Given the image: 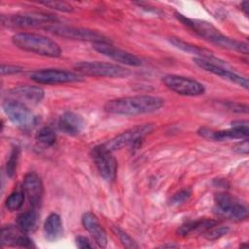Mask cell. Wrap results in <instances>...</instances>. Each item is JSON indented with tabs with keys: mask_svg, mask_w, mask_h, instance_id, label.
<instances>
[{
	"mask_svg": "<svg viewBox=\"0 0 249 249\" xmlns=\"http://www.w3.org/2000/svg\"><path fill=\"white\" fill-rule=\"evenodd\" d=\"M169 42L173 46H175L176 48L182 50L183 52H186V53H192V54H196L197 56V58L205 59V60L210 61L212 63H216V64H219L221 66H225V61L216 57L211 51H209L205 48H202V47L185 42V41L181 40L180 38H175V37L169 38Z\"/></svg>",
	"mask_w": 249,
	"mask_h": 249,
	"instance_id": "obj_18",
	"label": "cell"
},
{
	"mask_svg": "<svg viewBox=\"0 0 249 249\" xmlns=\"http://www.w3.org/2000/svg\"><path fill=\"white\" fill-rule=\"evenodd\" d=\"M10 93L21 101H25L31 104L39 103L45 95V91L41 87L31 85L15 87L10 89Z\"/></svg>",
	"mask_w": 249,
	"mask_h": 249,
	"instance_id": "obj_20",
	"label": "cell"
},
{
	"mask_svg": "<svg viewBox=\"0 0 249 249\" xmlns=\"http://www.w3.org/2000/svg\"><path fill=\"white\" fill-rule=\"evenodd\" d=\"M226 106L233 111V112H237V113H248V106L246 104H240V103H234V102H228L226 104Z\"/></svg>",
	"mask_w": 249,
	"mask_h": 249,
	"instance_id": "obj_33",
	"label": "cell"
},
{
	"mask_svg": "<svg viewBox=\"0 0 249 249\" xmlns=\"http://www.w3.org/2000/svg\"><path fill=\"white\" fill-rule=\"evenodd\" d=\"M162 83L179 95L198 96L205 92V87L200 82L184 76L166 75L162 78Z\"/></svg>",
	"mask_w": 249,
	"mask_h": 249,
	"instance_id": "obj_9",
	"label": "cell"
},
{
	"mask_svg": "<svg viewBox=\"0 0 249 249\" xmlns=\"http://www.w3.org/2000/svg\"><path fill=\"white\" fill-rule=\"evenodd\" d=\"M30 79L38 84L56 85L80 82L83 77L79 73L64 69H41L32 72Z\"/></svg>",
	"mask_w": 249,
	"mask_h": 249,
	"instance_id": "obj_11",
	"label": "cell"
},
{
	"mask_svg": "<svg viewBox=\"0 0 249 249\" xmlns=\"http://www.w3.org/2000/svg\"><path fill=\"white\" fill-rule=\"evenodd\" d=\"M46 29L52 32L53 34L71 40H78V41H87L95 43H109L108 38L103 35L102 33L83 27H76V26H68V25H49L46 26Z\"/></svg>",
	"mask_w": 249,
	"mask_h": 249,
	"instance_id": "obj_7",
	"label": "cell"
},
{
	"mask_svg": "<svg viewBox=\"0 0 249 249\" xmlns=\"http://www.w3.org/2000/svg\"><path fill=\"white\" fill-rule=\"evenodd\" d=\"M164 105V99L154 95H133L106 101L103 108L110 114L136 116L159 111Z\"/></svg>",
	"mask_w": 249,
	"mask_h": 249,
	"instance_id": "obj_1",
	"label": "cell"
},
{
	"mask_svg": "<svg viewBox=\"0 0 249 249\" xmlns=\"http://www.w3.org/2000/svg\"><path fill=\"white\" fill-rule=\"evenodd\" d=\"M36 140L45 145V146H52L54 144L55 139H56V134L54 130L49 126H44L35 135Z\"/></svg>",
	"mask_w": 249,
	"mask_h": 249,
	"instance_id": "obj_25",
	"label": "cell"
},
{
	"mask_svg": "<svg viewBox=\"0 0 249 249\" xmlns=\"http://www.w3.org/2000/svg\"><path fill=\"white\" fill-rule=\"evenodd\" d=\"M22 71H23V68L21 66L11 65V64H2L1 65V74H2V76L18 74Z\"/></svg>",
	"mask_w": 249,
	"mask_h": 249,
	"instance_id": "obj_32",
	"label": "cell"
},
{
	"mask_svg": "<svg viewBox=\"0 0 249 249\" xmlns=\"http://www.w3.org/2000/svg\"><path fill=\"white\" fill-rule=\"evenodd\" d=\"M175 17L184 25L189 27L191 30H193L195 33H196L206 41L224 49L236 51L241 53L248 54L247 43L240 42V41L227 37L211 23L204 20L188 18L179 13H175Z\"/></svg>",
	"mask_w": 249,
	"mask_h": 249,
	"instance_id": "obj_2",
	"label": "cell"
},
{
	"mask_svg": "<svg viewBox=\"0 0 249 249\" xmlns=\"http://www.w3.org/2000/svg\"><path fill=\"white\" fill-rule=\"evenodd\" d=\"M76 244L79 248L81 249H85V248H92V245L90 244V242L89 241V239L85 236H77L76 237Z\"/></svg>",
	"mask_w": 249,
	"mask_h": 249,
	"instance_id": "obj_35",
	"label": "cell"
},
{
	"mask_svg": "<svg viewBox=\"0 0 249 249\" xmlns=\"http://www.w3.org/2000/svg\"><path fill=\"white\" fill-rule=\"evenodd\" d=\"M215 210L218 215L231 221L239 222L247 219L248 209L235 196L229 193H218L214 197Z\"/></svg>",
	"mask_w": 249,
	"mask_h": 249,
	"instance_id": "obj_6",
	"label": "cell"
},
{
	"mask_svg": "<svg viewBox=\"0 0 249 249\" xmlns=\"http://www.w3.org/2000/svg\"><path fill=\"white\" fill-rule=\"evenodd\" d=\"M234 151L238 154H244L247 155L248 154V139L244 138L243 141L239 142L238 144H236L234 146Z\"/></svg>",
	"mask_w": 249,
	"mask_h": 249,
	"instance_id": "obj_34",
	"label": "cell"
},
{
	"mask_svg": "<svg viewBox=\"0 0 249 249\" xmlns=\"http://www.w3.org/2000/svg\"><path fill=\"white\" fill-rule=\"evenodd\" d=\"M193 61L196 65H197L198 67H200L201 69L212 73L216 76H219L225 80H228L231 83H234L240 87H243L244 89H248V80L245 77H242L231 70H229L228 68H226L225 66H221L219 64L216 63H212L210 61H207L205 59H201V58H197V57H194Z\"/></svg>",
	"mask_w": 249,
	"mask_h": 249,
	"instance_id": "obj_14",
	"label": "cell"
},
{
	"mask_svg": "<svg viewBox=\"0 0 249 249\" xmlns=\"http://www.w3.org/2000/svg\"><path fill=\"white\" fill-rule=\"evenodd\" d=\"M228 232H229V228L228 227H223V226L218 227L216 225V226H213L212 228L208 229L203 233V235L208 240H216V239H219L222 236L226 235Z\"/></svg>",
	"mask_w": 249,
	"mask_h": 249,
	"instance_id": "obj_29",
	"label": "cell"
},
{
	"mask_svg": "<svg viewBox=\"0 0 249 249\" xmlns=\"http://www.w3.org/2000/svg\"><path fill=\"white\" fill-rule=\"evenodd\" d=\"M248 8H249V2L245 1V2H243V3L241 4V9L244 11V13H245L246 16L248 15Z\"/></svg>",
	"mask_w": 249,
	"mask_h": 249,
	"instance_id": "obj_36",
	"label": "cell"
},
{
	"mask_svg": "<svg viewBox=\"0 0 249 249\" xmlns=\"http://www.w3.org/2000/svg\"><path fill=\"white\" fill-rule=\"evenodd\" d=\"M192 195V191L191 189L187 188V189H183L181 191H179L178 193H176L172 197H171V204H181L183 202H185L186 200L189 199V197L191 196Z\"/></svg>",
	"mask_w": 249,
	"mask_h": 249,
	"instance_id": "obj_31",
	"label": "cell"
},
{
	"mask_svg": "<svg viewBox=\"0 0 249 249\" xmlns=\"http://www.w3.org/2000/svg\"><path fill=\"white\" fill-rule=\"evenodd\" d=\"M24 197L25 195L23 193V191H15L13 192L6 199V207L11 210V211H15V210H18L23 202H24Z\"/></svg>",
	"mask_w": 249,
	"mask_h": 249,
	"instance_id": "obj_26",
	"label": "cell"
},
{
	"mask_svg": "<svg viewBox=\"0 0 249 249\" xmlns=\"http://www.w3.org/2000/svg\"><path fill=\"white\" fill-rule=\"evenodd\" d=\"M91 155L100 176L107 182H113L117 176L118 162L112 152L99 145L92 149Z\"/></svg>",
	"mask_w": 249,
	"mask_h": 249,
	"instance_id": "obj_12",
	"label": "cell"
},
{
	"mask_svg": "<svg viewBox=\"0 0 249 249\" xmlns=\"http://www.w3.org/2000/svg\"><path fill=\"white\" fill-rule=\"evenodd\" d=\"M2 107L8 119L21 129H31L38 122V118L21 101L6 98L2 103Z\"/></svg>",
	"mask_w": 249,
	"mask_h": 249,
	"instance_id": "obj_5",
	"label": "cell"
},
{
	"mask_svg": "<svg viewBox=\"0 0 249 249\" xmlns=\"http://www.w3.org/2000/svg\"><path fill=\"white\" fill-rule=\"evenodd\" d=\"M56 18L44 13H23L14 15H3L1 22L4 26L13 28H28L36 27L43 24L54 23Z\"/></svg>",
	"mask_w": 249,
	"mask_h": 249,
	"instance_id": "obj_8",
	"label": "cell"
},
{
	"mask_svg": "<svg viewBox=\"0 0 249 249\" xmlns=\"http://www.w3.org/2000/svg\"><path fill=\"white\" fill-rule=\"evenodd\" d=\"M18 158H19V149H18V147H14L11 154H10L9 160L7 161L6 170H7L8 176H10V177L14 176V174L16 172V169H17V164H18Z\"/></svg>",
	"mask_w": 249,
	"mask_h": 249,
	"instance_id": "obj_28",
	"label": "cell"
},
{
	"mask_svg": "<svg viewBox=\"0 0 249 249\" xmlns=\"http://www.w3.org/2000/svg\"><path fill=\"white\" fill-rule=\"evenodd\" d=\"M84 127L83 118L74 113L67 111L63 113L58 120V128L68 135H77L79 134Z\"/></svg>",
	"mask_w": 249,
	"mask_h": 249,
	"instance_id": "obj_21",
	"label": "cell"
},
{
	"mask_svg": "<svg viewBox=\"0 0 249 249\" xmlns=\"http://www.w3.org/2000/svg\"><path fill=\"white\" fill-rule=\"evenodd\" d=\"M1 244L3 246L32 247V240L17 226H5L1 230Z\"/></svg>",
	"mask_w": 249,
	"mask_h": 249,
	"instance_id": "obj_16",
	"label": "cell"
},
{
	"mask_svg": "<svg viewBox=\"0 0 249 249\" xmlns=\"http://www.w3.org/2000/svg\"><path fill=\"white\" fill-rule=\"evenodd\" d=\"M93 49L99 53L113 59L116 62L129 66L142 65V60L139 57L124 50L116 48L110 43H95L93 44Z\"/></svg>",
	"mask_w": 249,
	"mask_h": 249,
	"instance_id": "obj_13",
	"label": "cell"
},
{
	"mask_svg": "<svg viewBox=\"0 0 249 249\" xmlns=\"http://www.w3.org/2000/svg\"><path fill=\"white\" fill-rule=\"evenodd\" d=\"M153 130H154V125L152 124L137 125L122 132L121 134L108 140L102 145L111 152L117 151L128 145H133L139 142L146 135L150 134Z\"/></svg>",
	"mask_w": 249,
	"mask_h": 249,
	"instance_id": "obj_10",
	"label": "cell"
},
{
	"mask_svg": "<svg viewBox=\"0 0 249 249\" xmlns=\"http://www.w3.org/2000/svg\"><path fill=\"white\" fill-rule=\"evenodd\" d=\"M218 225V221L211 219H202L186 223L177 229V234L180 236H189L195 233H204L208 229Z\"/></svg>",
	"mask_w": 249,
	"mask_h": 249,
	"instance_id": "obj_22",
	"label": "cell"
},
{
	"mask_svg": "<svg viewBox=\"0 0 249 249\" xmlns=\"http://www.w3.org/2000/svg\"><path fill=\"white\" fill-rule=\"evenodd\" d=\"M41 4L48 8L60 11V12L70 13L73 11V7L70 4L62 1H47V2H41Z\"/></svg>",
	"mask_w": 249,
	"mask_h": 249,
	"instance_id": "obj_30",
	"label": "cell"
},
{
	"mask_svg": "<svg viewBox=\"0 0 249 249\" xmlns=\"http://www.w3.org/2000/svg\"><path fill=\"white\" fill-rule=\"evenodd\" d=\"M63 232L62 221L58 214L51 213L44 223L45 237L49 241H54L58 239Z\"/></svg>",
	"mask_w": 249,
	"mask_h": 249,
	"instance_id": "obj_23",
	"label": "cell"
},
{
	"mask_svg": "<svg viewBox=\"0 0 249 249\" xmlns=\"http://www.w3.org/2000/svg\"><path fill=\"white\" fill-rule=\"evenodd\" d=\"M75 70L86 76L124 78L129 75V70L124 66L101 61H79L74 65Z\"/></svg>",
	"mask_w": 249,
	"mask_h": 249,
	"instance_id": "obj_4",
	"label": "cell"
},
{
	"mask_svg": "<svg viewBox=\"0 0 249 249\" xmlns=\"http://www.w3.org/2000/svg\"><path fill=\"white\" fill-rule=\"evenodd\" d=\"M113 231L115 232V234L118 236L119 240L121 241V243L124 247L132 248V249L139 247V245L136 243V241L128 233H126L124 230H122L120 227L114 226L113 227Z\"/></svg>",
	"mask_w": 249,
	"mask_h": 249,
	"instance_id": "obj_27",
	"label": "cell"
},
{
	"mask_svg": "<svg viewBox=\"0 0 249 249\" xmlns=\"http://www.w3.org/2000/svg\"><path fill=\"white\" fill-rule=\"evenodd\" d=\"M22 191L33 208L40 207L44 189L42 180L37 173L29 172L24 176Z\"/></svg>",
	"mask_w": 249,
	"mask_h": 249,
	"instance_id": "obj_15",
	"label": "cell"
},
{
	"mask_svg": "<svg viewBox=\"0 0 249 249\" xmlns=\"http://www.w3.org/2000/svg\"><path fill=\"white\" fill-rule=\"evenodd\" d=\"M13 44L20 50L47 57L61 55L60 46L53 40L36 33L18 32L12 37Z\"/></svg>",
	"mask_w": 249,
	"mask_h": 249,
	"instance_id": "obj_3",
	"label": "cell"
},
{
	"mask_svg": "<svg viewBox=\"0 0 249 249\" xmlns=\"http://www.w3.org/2000/svg\"><path fill=\"white\" fill-rule=\"evenodd\" d=\"M37 224L38 213L36 212L35 208L20 213L16 220V226L25 233L34 231L37 227Z\"/></svg>",
	"mask_w": 249,
	"mask_h": 249,
	"instance_id": "obj_24",
	"label": "cell"
},
{
	"mask_svg": "<svg viewBox=\"0 0 249 249\" xmlns=\"http://www.w3.org/2000/svg\"><path fill=\"white\" fill-rule=\"evenodd\" d=\"M82 224L84 228L90 233L97 246L103 248L107 246L108 238L97 217L90 211H88L82 216Z\"/></svg>",
	"mask_w": 249,
	"mask_h": 249,
	"instance_id": "obj_19",
	"label": "cell"
},
{
	"mask_svg": "<svg viewBox=\"0 0 249 249\" xmlns=\"http://www.w3.org/2000/svg\"><path fill=\"white\" fill-rule=\"evenodd\" d=\"M248 126H232L227 130H212L209 128H200L198 134L209 140L223 141L230 139H244L248 137Z\"/></svg>",
	"mask_w": 249,
	"mask_h": 249,
	"instance_id": "obj_17",
	"label": "cell"
}]
</instances>
